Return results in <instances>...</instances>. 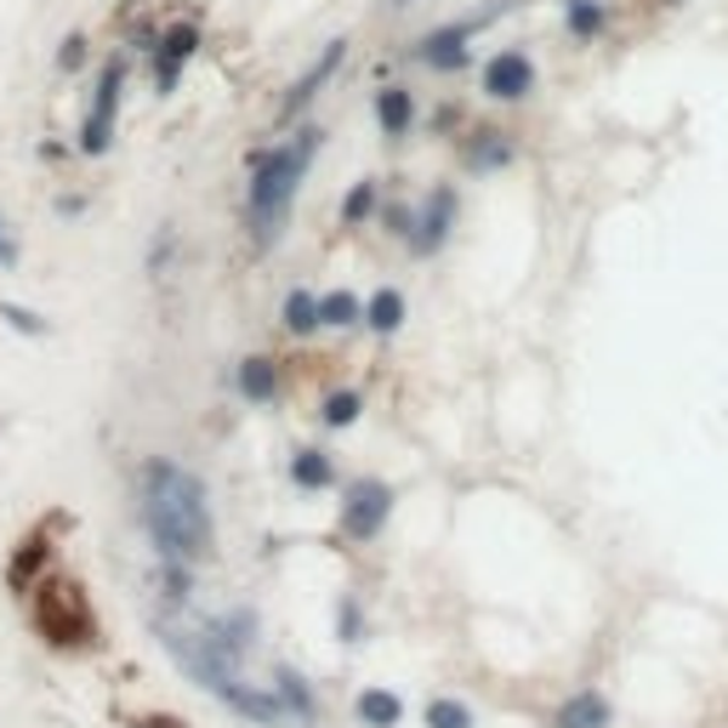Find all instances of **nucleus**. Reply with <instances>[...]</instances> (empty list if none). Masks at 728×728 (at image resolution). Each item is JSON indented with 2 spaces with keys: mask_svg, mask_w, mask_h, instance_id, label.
<instances>
[{
  "mask_svg": "<svg viewBox=\"0 0 728 728\" xmlns=\"http://www.w3.org/2000/svg\"><path fill=\"white\" fill-rule=\"evenodd\" d=\"M142 512H149V529H154L166 564L188 569V564H200L211 552V541H217L206 483L193 478L188 467H177V461H149V467H142Z\"/></svg>",
  "mask_w": 728,
  "mask_h": 728,
  "instance_id": "obj_1",
  "label": "nucleus"
},
{
  "mask_svg": "<svg viewBox=\"0 0 728 728\" xmlns=\"http://www.w3.org/2000/svg\"><path fill=\"white\" fill-rule=\"evenodd\" d=\"M302 142L297 149H262L251 160V193H246V222H251V246L257 251H273L279 233H285V217H290V200L302 188V171L319 149V131H297Z\"/></svg>",
  "mask_w": 728,
  "mask_h": 728,
  "instance_id": "obj_2",
  "label": "nucleus"
},
{
  "mask_svg": "<svg viewBox=\"0 0 728 728\" xmlns=\"http://www.w3.org/2000/svg\"><path fill=\"white\" fill-rule=\"evenodd\" d=\"M29 620H34V632L52 649H86L97 638L91 598H86L80 580H69V575L34 580V587H29Z\"/></svg>",
  "mask_w": 728,
  "mask_h": 728,
  "instance_id": "obj_3",
  "label": "nucleus"
},
{
  "mask_svg": "<svg viewBox=\"0 0 728 728\" xmlns=\"http://www.w3.org/2000/svg\"><path fill=\"white\" fill-rule=\"evenodd\" d=\"M387 518H393V490L381 478H353L342 490V536L348 541H376Z\"/></svg>",
  "mask_w": 728,
  "mask_h": 728,
  "instance_id": "obj_4",
  "label": "nucleus"
},
{
  "mask_svg": "<svg viewBox=\"0 0 728 728\" xmlns=\"http://www.w3.org/2000/svg\"><path fill=\"white\" fill-rule=\"evenodd\" d=\"M120 91H126V63L114 58L103 74H97L91 114H86V126H80V149H86V154H109V142H114V114H120Z\"/></svg>",
  "mask_w": 728,
  "mask_h": 728,
  "instance_id": "obj_5",
  "label": "nucleus"
},
{
  "mask_svg": "<svg viewBox=\"0 0 728 728\" xmlns=\"http://www.w3.org/2000/svg\"><path fill=\"white\" fill-rule=\"evenodd\" d=\"M478 86H483V97H496V103H518V97L536 91V63H529L518 46H507V52H496L483 63Z\"/></svg>",
  "mask_w": 728,
  "mask_h": 728,
  "instance_id": "obj_6",
  "label": "nucleus"
},
{
  "mask_svg": "<svg viewBox=\"0 0 728 728\" xmlns=\"http://www.w3.org/2000/svg\"><path fill=\"white\" fill-rule=\"evenodd\" d=\"M501 7H490V12H478V18H461V23H450V29H432V34H421V63H432V69H461L467 63V40L490 23Z\"/></svg>",
  "mask_w": 728,
  "mask_h": 728,
  "instance_id": "obj_7",
  "label": "nucleus"
},
{
  "mask_svg": "<svg viewBox=\"0 0 728 728\" xmlns=\"http://www.w3.org/2000/svg\"><path fill=\"white\" fill-rule=\"evenodd\" d=\"M342 58H348V40H325V52L308 63V74L297 80V86H290L285 91V103H279V120H297L308 103H313V97H319V86L336 74V69H342Z\"/></svg>",
  "mask_w": 728,
  "mask_h": 728,
  "instance_id": "obj_8",
  "label": "nucleus"
},
{
  "mask_svg": "<svg viewBox=\"0 0 728 728\" xmlns=\"http://www.w3.org/2000/svg\"><path fill=\"white\" fill-rule=\"evenodd\" d=\"M200 52V29L193 23H171L166 34H160V52H154V91L166 97V91H177V80H182V63Z\"/></svg>",
  "mask_w": 728,
  "mask_h": 728,
  "instance_id": "obj_9",
  "label": "nucleus"
},
{
  "mask_svg": "<svg viewBox=\"0 0 728 728\" xmlns=\"http://www.w3.org/2000/svg\"><path fill=\"white\" fill-rule=\"evenodd\" d=\"M450 217H456V193L439 188V193L427 200V211H421V233H410V251H416V257L439 251V246H445V233H450Z\"/></svg>",
  "mask_w": 728,
  "mask_h": 728,
  "instance_id": "obj_10",
  "label": "nucleus"
},
{
  "mask_svg": "<svg viewBox=\"0 0 728 728\" xmlns=\"http://www.w3.org/2000/svg\"><path fill=\"white\" fill-rule=\"evenodd\" d=\"M376 126H381L387 137H405V131L416 126V97H410V86L376 91Z\"/></svg>",
  "mask_w": 728,
  "mask_h": 728,
  "instance_id": "obj_11",
  "label": "nucleus"
},
{
  "mask_svg": "<svg viewBox=\"0 0 728 728\" xmlns=\"http://www.w3.org/2000/svg\"><path fill=\"white\" fill-rule=\"evenodd\" d=\"M239 393H246L251 405H273L279 399V365L273 359H246V365H239Z\"/></svg>",
  "mask_w": 728,
  "mask_h": 728,
  "instance_id": "obj_12",
  "label": "nucleus"
},
{
  "mask_svg": "<svg viewBox=\"0 0 728 728\" xmlns=\"http://www.w3.org/2000/svg\"><path fill=\"white\" fill-rule=\"evenodd\" d=\"M558 728H609V700H604L598 689L569 695L564 711H558Z\"/></svg>",
  "mask_w": 728,
  "mask_h": 728,
  "instance_id": "obj_13",
  "label": "nucleus"
},
{
  "mask_svg": "<svg viewBox=\"0 0 728 728\" xmlns=\"http://www.w3.org/2000/svg\"><path fill=\"white\" fill-rule=\"evenodd\" d=\"M512 160V142H507V131H472V142H467V166L472 171H496V166H507Z\"/></svg>",
  "mask_w": 728,
  "mask_h": 728,
  "instance_id": "obj_14",
  "label": "nucleus"
},
{
  "mask_svg": "<svg viewBox=\"0 0 728 728\" xmlns=\"http://www.w3.org/2000/svg\"><path fill=\"white\" fill-rule=\"evenodd\" d=\"M290 483H297V490H330V483H336L330 456L325 450H297V456H290Z\"/></svg>",
  "mask_w": 728,
  "mask_h": 728,
  "instance_id": "obj_15",
  "label": "nucleus"
},
{
  "mask_svg": "<svg viewBox=\"0 0 728 728\" xmlns=\"http://www.w3.org/2000/svg\"><path fill=\"white\" fill-rule=\"evenodd\" d=\"M279 325L290 336H313L319 330V297H313V290H290L285 308H279Z\"/></svg>",
  "mask_w": 728,
  "mask_h": 728,
  "instance_id": "obj_16",
  "label": "nucleus"
},
{
  "mask_svg": "<svg viewBox=\"0 0 728 728\" xmlns=\"http://www.w3.org/2000/svg\"><path fill=\"white\" fill-rule=\"evenodd\" d=\"M365 325L376 336H393L405 325V297H399V290H376V297L365 302Z\"/></svg>",
  "mask_w": 728,
  "mask_h": 728,
  "instance_id": "obj_17",
  "label": "nucleus"
},
{
  "mask_svg": "<svg viewBox=\"0 0 728 728\" xmlns=\"http://www.w3.org/2000/svg\"><path fill=\"white\" fill-rule=\"evenodd\" d=\"M319 325H330V330L365 325V302L353 297V290H330V297H319Z\"/></svg>",
  "mask_w": 728,
  "mask_h": 728,
  "instance_id": "obj_18",
  "label": "nucleus"
},
{
  "mask_svg": "<svg viewBox=\"0 0 728 728\" xmlns=\"http://www.w3.org/2000/svg\"><path fill=\"white\" fill-rule=\"evenodd\" d=\"M399 717H405L399 695H387V689H365L359 695V722L365 728H399Z\"/></svg>",
  "mask_w": 728,
  "mask_h": 728,
  "instance_id": "obj_19",
  "label": "nucleus"
},
{
  "mask_svg": "<svg viewBox=\"0 0 728 728\" xmlns=\"http://www.w3.org/2000/svg\"><path fill=\"white\" fill-rule=\"evenodd\" d=\"M46 529H52V523H46ZM46 529H34V536L18 547V558H12V587H34V575H40L46 552H52V547H46Z\"/></svg>",
  "mask_w": 728,
  "mask_h": 728,
  "instance_id": "obj_20",
  "label": "nucleus"
},
{
  "mask_svg": "<svg viewBox=\"0 0 728 728\" xmlns=\"http://www.w3.org/2000/svg\"><path fill=\"white\" fill-rule=\"evenodd\" d=\"M564 23H569L575 40H592V34L604 29V7H598V0H569V7H564Z\"/></svg>",
  "mask_w": 728,
  "mask_h": 728,
  "instance_id": "obj_21",
  "label": "nucleus"
},
{
  "mask_svg": "<svg viewBox=\"0 0 728 728\" xmlns=\"http://www.w3.org/2000/svg\"><path fill=\"white\" fill-rule=\"evenodd\" d=\"M427 728H472V711L461 700H427Z\"/></svg>",
  "mask_w": 728,
  "mask_h": 728,
  "instance_id": "obj_22",
  "label": "nucleus"
},
{
  "mask_svg": "<svg viewBox=\"0 0 728 728\" xmlns=\"http://www.w3.org/2000/svg\"><path fill=\"white\" fill-rule=\"evenodd\" d=\"M370 211H376V182H353V193L342 200V222H348V228H359Z\"/></svg>",
  "mask_w": 728,
  "mask_h": 728,
  "instance_id": "obj_23",
  "label": "nucleus"
},
{
  "mask_svg": "<svg viewBox=\"0 0 728 728\" xmlns=\"http://www.w3.org/2000/svg\"><path fill=\"white\" fill-rule=\"evenodd\" d=\"M359 421V393H330L325 399V427H353Z\"/></svg>",
  "mask_w": 728,
  "mask_h": 728,
  "instance_id": "obj_24",
  "label": "nucleus"
},
{
  "mask_svg": "<svg viewBox=\"0 0 728 728\" xmlns=\"http://www.w3.org/2000/svg\"><path fill=\"white\" fill-rule=\"evenodd\" d=\"M0 319H7L12 330H23V336H46V319L29 313V308H18V302H0Z\"/></svg>",
  "mask_w": 728,
  "mask_h": 728,
  "instance_id": "obj_25",
  "label": "nucleus"
},
{
  "mask_svg": "<svg viewBox=\"0 0 728 728\" xmlns=\"http://www.w3.org/2000/svg\"><path fill=\"white\" fill-rule=\"evenodd\" d=\"M279 695L297 706L302 717H313V700H308V689H302V677H290V671H279Z\"/></svg>",
  "mask_w": 728,
  "mask_h": 728,
  "instance_id": "obj_26",
  "label": "nucleus"
},
{
  "mask_svg": "<svg viewBox=\"0 0 728 728\" xmlns=\"http://www.w3.org/2000/svg\"><path fill=\"white\" fill-rule=\"evenodd\" d=\"M58 63H63V69H80V63H86V40H80V34H69V40H63Z\"/></svg>",
  "mask_w": 728,
  "mask_h": 728,
  "instance_id": "obj_27",
  "label": "nucleus"
},
{
  "mask_svg": "<svg viewBox=\"0 0 728 728\" xmlns=\"http://www.w3.org/2000/svg\"><path fill=\"white\" fill-rule=\"evenodd\" d=\"M336 626H342V638L353 644V638H359V609H353V604H342V615H336Z\"/></svg>",
  "mask_w": 728,
  "mask_h": 728,
  "instance_id": "obj_28",
  "label": "nucleus"
},
{
  "mask_svg": "<svg viewBox=\"0 0 728 728\" xmlns=\"http://www.w3.org/2000/svg\"><path fill=\"white\" fill-rule=\"evenodd\" d=\"M12 262H18V246L7 239V222H0V268H12Z\"/></svg>",
  "mask_w": 728,
  "mask_h": 728,
  "instance_id": "obj_29",
  "label": "nucleus"
},
{
  "mask_svg": "<svg viewBox=\"0 0 728 728\" xmlns=\"http://www.w3.org/2000/svg\"><path fill=\"white\" fill-rule=\"evenodd\" d=\"M387 7H399V12H405V7H416V0H387Z\"/></svg>",
  "mask_w": 728,
  "mask_h": 728,
  "instance_id": "obj_30",
  "label": "nucleus"
}]
</instances>
